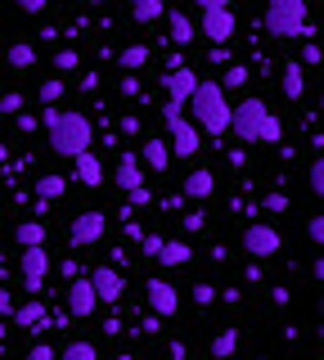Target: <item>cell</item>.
I'll return each mask as SVG.
<instances>
[{
	"label": "cell",
	"mask_w": 324,
	"mask_h": 360,
	"mask_svg": "<svg viewBox=\"0 0 324 360\" xmlns=\"http://www.w3.org/2000/svg\"><path fill=\"white\" fill-rule=\"evenodd\" d=\"M41 122H46V131H50L54 158H68L72 162L82 149H91V117H86V112H59L54 104H46Z\"/></svg>",
	"instance_id": "6da1fadb"
},
{
	"label": "cell",
	"mask_w": 324,
	"mask_h": 360,
	"mask_svg": "<svg viewBox=\"0 0 324 360\" xmlns=\"http://www.w3.org/2000/svg\"><path fill=\"white\" fill-rule=\"evenodd\" d=\"M185 108L194 112L198 131H207V135L230 131V99H226V90H221V82H198L194 95L185 99Z\"/></svg>",
	"instance_id": "7a4b0ae2"
},
{
	"label": "cell",
	"mask_w": 324,
	"mask_h": 360,
	"mask_svg": "<svg viewBox=\"0 0 324 360\" xmlns=\"http://www.w3.org/2000/svg\"><path fill=\"white\" fill-rule=\"evenodd\" d=\"M266 117H271V108H266V99H257V95L230 108V127H234V135H239L243 144H257V135H261Z\"/></svg>",
	"instance_id": "3957f363"
},
{
	"label": "cell",
	"mask_w": 324,
	"mask_h": 360,
	"mask_svg": "<svg viewBox=\"0 0 324 360\" xmlns=\"http://www.w3.org/2000/svg\"><path fill=\"white\" fill-rule=\"evenodd\" d=\"M198 27H203V37L212 45H226L234 37V9L230 5H207L198 9Z\"/></svg>",
	"instance_id": "277c9868"
},
{
	"label": "cell",
	"mask_w": 324,
	"mask_h": 360,
	"mask_svg": "<svg viewBox=\"0 0 324 360\" xmlns=\"http://www.w3.org/2000/svg\"><path fill=\"white\" fill-rule=\"evenodd\" d=\"M279 248H284V239H279V230H275V225H266V221H252L248 230H243V252H252L257 262L275 257Z\"/></svg>",
	"instance_id": "5b68a950"
},
{
	"label": "cell",
	"mask_w": 324,
	"mask_h": 360,
	"mask_svg": "<svg viewBox=\"0 0 324 360\" xmlns=\"http://www.w3.org/2000/svg\"><path fill=\"white\" fill-rule=\"evenodd\" d=\"M104 230H108V217H104V212H77L68 239H72V248H95L99 239H104Z\"/></svg>",
	"instance_id": "8992f818"
},
{
	"label": "cell",
	"mask_w": 324,
	"mask_h": 360,
	"mask_svg": "<svg viewBox=\"0 0 324 360\" xmlns=\"http://www.w3.org/2000/svg\"><path fill=\"white\" fill-rule=\"evenodd\" d=\"M266 32H271V37H284V41L316 37V27L306 22V14H284V9H266Z\"/></svg>",
	"instance_id": "52a82bcc"
},
{
	"label": "cell",
	"mask_w": 324,
	"mask_h": 360,
	"mask_svg": "<svg viewBox=\"0 0 324 360\" xmlns=\"http://www.w3.org/2000/svg\"><path fill=\"white\" fill-rule=\"evenodd\" d=\"M91 284H95L99 307H113V302H122V292H127V279H122L117 266H99V270H91Z\"/></svg>",
	"instance_id": "ba28073f"
},
{
	"label": "cell",
	"mask_w": 324,
	"mask_h": 360,
	"mask_svg": "<svg viewBox=\"0 0 324 360\" xmlns=\"http://www.w3.org/2000/svg\"><path fill=\"white\" fill-rule=\"evenodd\" d=\"M144 292H149V311L162 315V320H171L176 307H181V292H176V284H167V279H149Z\"/></svg>",
	"instance_id": "9c48e42d"
},
{
	"label": "cell",
	"mask_w": 324,
	"mask_h": 360,
	"mask_svg": "<svg viewBox=\"0 0 324 360\" xmlns=\"http://www.w3.org/2000/svg\"><path fill=\"white\" fill-rule=\"evenodd\" d=\"M167 131H171V153H176V158H194V153H198V127L185 117V112L167 122Z\"/></svg>",
	"instance_id": "30bf717a"
},
{
	"label": "cell",
	"mask_w": 324,
	"mask_h": 360,
	"mask_svg": "<svg viewBox=\"0 0 324 360\" xmlns=\"http://www.w3.org/2000/svg\"><path fill=\"white\" fill-rule=\"evenodd\" d=\"M99 307V297H95V284L91 279H82L77 275L72 284H68V315H77V320H86V315H95Z\"/></svg>",
	"instance_id": "8fae6325"
},
{
	"label": "cell",
	"mask_w": 324,
	"mask_h": 360,
	"mask_svg": "<svg viewBox=\"0 0 324 360\" xmlns=\"http://www.w3.org/2000/svg\"><path fill=\"white\" fill-rule=\"evenodd\" d=\"M9 320L27 333H46V302H23V307L9 311Z\"/></svg>",
	"instance_id": "7c38bea8"
},
{
	"label": "cell",
	"mask_w": 324,
	"mask_h": 360,
	"mask_svg": "<svg viewBox=\"0 0 324 360\" xmlns=\"http://www.w3.org/2000/svg\"><path fill=\"white\" fill-rule=\"evenodd\" d=\"M46 270H50V252L41 243L18 252V275H23V279H46Z\"/></svg>",
	"instance_id": "4fadbf2b"
},
{
	"label": "cell",
	"mask_w": 324,
	"mask_h": 360,
	"mask_svg": "<svg viewBox=\"0 0 324 360\" xmlns=\"http://www.w3.org/2000/svg\"><path fill=\"white\" fill-rule=\"evenodd\" d=\"M72 162H77V180H82L86 189H99V185H104V162H99L91 149H82Z\"/></svg>",
	"instance_id": "5bb4252c"
},
{
	"label": "cell",
	"mask_w": 324,
	"mask_h": 360,
	"mask_svg": "<svg viewBox=\"0 0 324 360\" xmlns=\"http://www.w3.org/2000/svg\"><path fill=\"white\" fill-rule=\"evenodd\" d=\"M194 86H198V72H189V68H171V72H167V95L181 99V104L194 95Z\"/></svg>",
	"instance_id": "9a60e30c"
},
{
	"label": "cell",
	"mask_w": 324,
	"mask_h": 360,
	"mask_svg": "<svg viewBox=\"0 0 324 360\" xmlns=\"http://www.w3.org/2000/svg\"><path fill=\"white\" fill-rule=\"evenodd\" d=\"M167 32H171V41H176V45H194V41H198L194 18H189L185 9H171V14H167Z\"/></svg>",
	"instance_id": "2e32d148"
},
{
	"label": "cell",
	"mask_w": 324,
	"mask_h": 360,
	"mask_svg": "<svg viewBox=\"0 0 324 360\" xmlns=\"http://www.w3.org/2000/svg\"><path fill=\"white\" fill-rule=\"evenodd\" d=\"M212 189H216V176H212L207 167H198V172H189V176H185L181 194H185V198H207Z\"/></svg>",
	"instance_id": "e0dca14e"
},
{
	"label": "cell",
	"mask_w": 324,
	"mask_h": 360,
	"mask_svg": "<svg viewBox=\"0 0 324 360\" xmlns=\"http://www.w3.org/2000/svg\"><path fill=\"white\" fill-rule=\"evenodd\" d=\"M117 185H122V194L136 189V185H144V172H140V158L136 153H122L117 158Z\"/></svg>",
	"instance_id": "ac0fdd59"
},
{
	"label": "cell",
	"mask_w": 324,
	"mask_h": 360,
	"mask_svg": "<svg viewBox=\"0 0 324 360\" xmlns=\"http://www.w3.org/2000/svg\"><path fill=\"white\" fill-rule=\"evenodd\" d=\"M140 162H144V167H153V172H167V167H171V149H167L162 140H144Z\"/></svg>",
	"instance_id": "d6986e66"
},
{
	"label": "cell",
	"mask_w": 324,
	"mask_h": 360,
	"mask_svg": "<svg viewBox=\"0 0 324 360\" xmlns=\"http://www.w3.org/2000/svg\"><path fill=\"white\" fill-rule=\"evenodd\" d=\"M189 243L185 239H162V248H158V257H153V262H162V266H185L189 262Z\"/></svg>",
	"instance_id": "ffe728a7"
},
{
	"label": "cell",
	"mask_w": 324,
	"mask_h": 360,
	"mask_svg": "<svg viewBox=\"0 0 324 360\" xmlns=\"http://www.w3.org/2000/svg\"><path fill=\"white\" fill-rule=\"evenodd\" d=\"M279 86H284L288 99H302V95H306V68H302V63H288L284 77H279Z\"/></svg>",
	"instance_id": "44dd1931"
},
{
	"label": "cell",
	"mask_w": 324,
	"mask_h": 360,
	"mask_svg": "<svg viewBox=\"0 0 324 360\" xmlns=\"http://www.w3.org/2000/svg\"><path fill=\"white\" fill-rule=\"evenodd\" d=\"M14 243H18V248H37V243H46V221H18Z\"/></svg>",
	"instance_id": "7402d4cb"
},
{
	"label": "cell",
	"mask_w": 324,
	"mask_h": 360,
	"mask_svg": "<svg viewBox=\"0 0 324 360\" xmlns=\"http://www.w3.org/2000/svg\"><path fill=\"white\" fill-rule=\"evenodd\" d=\"M5 63L14 68V72H18V68H32V63H37V50H32L27 41H14V45L5 50Z\"/></svg>",
	"instance_id": "603a6c76"
},
{
	"label": "cell",
	"mask_w": 324,
	"mask_h": 360,
	"mask_svg": "<svg viewBox=\"0 0 324 360\" xmlns=\"http://www.w3.org/2000/svg\"><path fill=\"white\" fill-rule=\"evenodd\" d=\"M117 59H122V68H127V72H140V68L153 59V50H149V45H127Z\"/></svg>",
	"instance_id": "cb8c5ba5"
},
{
	"label": "cell",
	"mask_w": 324,
	"mask_h": 360,
	"mask_svg": "<svg viewBox=\"0 0 324 360\" xmlns=\"http://www.w3.org/2000/svg\"><path fill=\"white\" fill-rule=\"evenodd\" d=\"M131 18H136V22L162 18V0H131Z\"/></svg>",
	"instance_id": "d4e9b609"
},
{
	"label": "cell",
	"mask_w": 324,
	"mask_h": 360,
	"mask_svg": "<svg viewBox=\"0 0 324 360\" xmlns=\"http://www.w3.org/2000/svg\"><path fill=\"white\" fill-rule=\"evenodd\" d=\"M234 347H239V329H234V324L212 338V356H234Z\"/></svg>",
	"instance_id": "484cf974"
},
{
	"label": "cell",
	"mask_w": 324,
	"mask_h": 360,
	"mask_svg": "<svg viewBox=\"0 0 324 360\" xmlns=\"http://www.w3.org/2000/svg\"><path fill=\"white\" fill-rule=\"evenodd\" d=\"M63 189H68V180H63V176H41L37 180V198H63Z\"/></svg>",
	"instance_id": "4316f807"
},
{
	"label": "cell",
	"mask_w": 324,
	"mask_h": 360,
	"mask_svg": "<svg viewBox=\"0 0 324 360\" xmlns=\"http://www.w3.org/2000/svg\"><path fill=\"white\" fill-rule=\"evenodd\" d=\"M248 82V68L243 63H226V72H221V90H239Z\"/></svg>",
	"instance_id": "83f0119b"
},
{
	"label": "cell",
	"mask_w": 324,
	"mask_h": 360,
	"mask_svg": "<svg viewBox=\"0 0 324 360\" xmlns=\"http://www.w3.org/2000/svg\"><path fill=\"white\" fill-rule=\"evenodd\" d=\"M95 356H99L95 342H68L63 347V360H95Z\"/></svg>",
	"instance_id": "f1b7e54d"
},
{
	"label": "cell",
	"mask_w": 324,
	"mask_h": 360,
	"mask_svg": "<svg viewBox=\"0 0 324 360\" xmlns=\"http://www.w3.org/2000/svg\"><path fill=\"white\" fill-rule=\"evenodd\" d=\"M284 140V127H279V117L271 112V117H266V127H261V135H257V144H279Z\"/></svg>",
	"instance_id": "f546056e"
},
{
	"label": "cell",
	"mask_w": 324,
	"mask_h": 360,
	"mask_svg": "<svg viewBox=\"0 0 324 360\" xmlns=\"http://www.w3.org/2000/svg\"><path fill=\"white\" fill-rule=\"evenodd\" d=\"M77 68H82V54H77V50H59V54H54V72H77Z\"/></svg>",
	"instance_id": "4dcf8cb0"
},
{
	"label": "cell",
	"mask_w": 324,
	"mask_h": 360,
	"mask_svg": "<svg viewBox=\"0 0 324 360\" xmlns=\"http://www.w3.org/2000/svg\"><path fill=\"white\" fill-rule=\"evenodd\" d=\"M59 99H63V82H59V77L41 82V104H59Z\"/></svg>",
	"instance_id": "1f68e13d"
},
{
	"label": "cell",
	"mask_w": 324,
	"mask_h": 360,
	"mask_svg": "<svg viewBox=\"0 0 324 360\" xmlns=\"http://www.w3.org/2000/svg\"><path fill=\"white\" fill-rule=\"evenodd\" d=\"M203 225H207V212H203V207H198V212H185V217H181V230H185V234H198Z\"/></svg>",
	"instance_id": "d6a6232c"
},
{
	"label": "cell",
	"mask_w": 324,
	"mask_h": 360,
	"mask_svg": "<svg viewBox=\"0 0 324 360\" xmlns=\"http://www.w3.org/2000/svg\"><path fill=\"white\" fill-rule=\"evenodd\" d=\"M306 185H311V194H324V162H320V158L311 162V172H306Z\"/></svg>",
	"instance_id": "836d02e7"
},
{
	"label": "cell",
	"mask_w": 324,
	"mask_h": 360,
	"mask_svg": "<svg viewBox=\"0 0 324 360\" xmlns=\"http://www.w3.org/2000/svg\"><path fill=\"white\" fill-rule=\"evenodd\" d=\"M266 9H284V14H306V0H266Z\"/></svg>",
	"instance_id": "e575fe53"
},
{
	"label": "cell",
	"mask_w": 324,
	"mask_h": 360,
	"mask_svg": "<svg viewBox=\"0 0 324 360\" xmlns=\"http://www.w3.org/2000/svg\"><path fill=\"white\" fill-rule=\"evenodd\" d=\"M158 248H162V234H149V230L140 234V252L144 257H158Z\"/></svg>",
	"instance_id": "d590c367"
},
{
	"label": "cell",
	"mask_w": 324,
	"mask_h": 360,
	"mask_svg": "<svg viewBox=\"0 0 324 360\" xmlns=\"http://www.w3.org/2000/svg\"><path fill=\"white\" fill-rule=\"evenodd\" d=\"M261 207L279 217V212H288V194H279V189H275V194H266V202H261Z\"/></svg>",
	"instance_id": "8d00e7d4"
},
{
	"label": "cell",
	"mask_w": 324,
	"mask_h": 360,
	"mask_svg": "<svg viewBox=\"0 0 324 360\" xmlns=\"http://www.w3.org/2000/svg\"><path fill=\"white\" fill-rule=\"evenodd\" d=\"M306 239L316 243V248L324 243V221H320V217H306Z\"/></svg>",
	"instance_id": "74e56055"
},
{
	"label": "cell",
	"mask_w": 324,
	"mask_h": 360,
	"mask_svg": "<svg viewBox=\"0 0 324 360\" xmlns=\"http://www.w3.org/2000/svg\"><path fill=\"white\" fill-rule=\"evenodd\" d=\"M194 302H198V307H212V302H216V288H212V284H194Z\"/></svg>",
	"instance_id": "f35d334b"
},
{
	"label": "cell",
	"mask_w": 324,
	"mask_h": 360,
	"mask_svg": "<svg viewBox=\"0 0 324 360\" xmlns=\"http://www.w3.org/2000/svg\"><path fill=\"white\" fill-rule=\"evenodd\" d=\"M316 63H320V45L306 37V50H302V68H316Z\"/></svg>",
	"instance_id": "ab89813d"
},
{
	"label": "cell",
	"mask_w": 324,
	"mask_h": 360,
	"mask_svg": "<svg viewBox=\"0 0 324 360\" xmlns=\"http://www.w3.org/2000/svg\"><path fill=\"white\" fill-rule=\"evenodd\" d=\"M0 112H23V95H18V90L5 95V99H0Z\"/></svg>",
	"instance_id": "60d3db41"
},
{
	"label": "cell",
	"mask_w": 324,
	"mask_h": 360,
	"mask_svg": "<svg viewBox=\"0 0 324 360\" xmlns=\"http://www.w3.org/2000/svg\"><path fill=\"white\" fill-rule=\"evenodd\" d=\"M18 9H23V14H46L50 0H18Z\"/></svg>",
	"instance_id": "b9f144b4"
},
{
	"label": "cell",
	"mask_w": 324,
	"mask_h": 360,
	"mask_svg": "<svg viewBox=\"0 0 324 360\" xmlns=\"http://www.w3.org/2000/svg\"><path fill=\"white\" fill-rule=\"evenodd\" d=\"M122 95H140V77L136 72H122Z\"/></svg>",
	"instance_id": "7bdbcfd3"
},
{
	"label": "cell",
	"mask_w": 324,
	"mask_h": 360,
	"mask_svg": "<svg viewBox=\"0 0 324 360\" xmlns=\"http://www.w3.org/2000/svg\"><path fill=\"white\" fill-rule=\"evenodd\" d=\"M14 122H18V131H27V135H32V131H37V127H41V122H37V117H32V112H14Z\"/></svg>",
	"instance_id": "ee69618b"
},
{
	"label": "cell",
	"mask_w": 324,
	"mask_h": 360,
	"mask_svg": "<svg viewBox=\"0 0 324 360\" xmlns=\"http://www.w3.org/2000/svg\"><path fill=\"white\" fill-rule=\"evenodd\" d=\"M140 329H144V333H158V329H162V315H153V311H149V315L140 320Z\"/></svg>",
	"instance_id": "f6af8a7d"
},
{
	"label": "cell",
	"mask_w": 324,
	"mask_h": 360,
	"mask_svg": "<svg viewBox=\"0 0 324 360\" xmlns=\"http://www.w3.org/2000/svg\"><path fill=\"white\" fill-rule=\"evenodd\" d=\"M181 112H185V104H181V99H167V108H162V122H171V117H181Z\"/></svg>",
	"instance_id": "bcb514c9"
},
{
	"label": "cell",
	"mask_w": 324,
	"mask_h": 360,
	"mask_svg": "<svg viewBox=\"0 0 324 360\" xmlns=\"http://www.w3.org/2000/svg\"><path fill=\"white\" fill-rule=\"evenodd\" d=\"M122 135H140V117H136V112H127V117H122Z\"/></svg>",
	"instance_id": "7dc6e473"
},
{
	"label": "cell",
	"mask_w": 324,
	"mask_h": 360,
	"mask_svg": "<svg viewBox=\"0 0 324 360\" xmlns=\"http://www.w3.org/2000/svg\"><path fill=\"white\" fill-rule=\"evenodd\" d=\"M122 225H127V239H131V243H140V234H144V225H140V221H131V217H127V221H122Z\"/></svg>",
	"instance_id": "c3c4849f"
},
{
	"label": "cell",
	"mask_w": 324,
	"mask_h": 360,
	"mask_svg": "<svg viewBox=\"0 0 324 360\" xmlns=\"http://www.w3.org/2000/svg\"><path fill=\"white\" fill-rule=\"evenodd\" d=\"M27 356H32V360H54V347H46V342H37V347H32Z\"/></svg>",
	"instance_id": "681fc988"
},
{
	"label": "cell",
	"mask_w": 324,
	"mask_h": 360,
	"mask_svg": "<svg viewBox=\"0 0 324 360\" xmlns=\"http://www.w3.org/2000/svg\"><path fill=\"white\" fill-rule=\"evenodd\" d=\"M14 307H18V302H14V292H9V288H0V315H9Z\"/></svg>",
	"instance_id": "f907efd6"
},
{
	"label": "cell",
	"mask_w": 324,
	"mask_h": 360,
	"mask_svg": "<svg viewBox=\"0 0 324 360\" xmlns=\"http://www.w3.org/2000/svg\"><path fill=\"white\" fill-rule=\"evenodd\" d=\"M271 302H275V307H288V302H293V292H288V288H271Z\"/></svg>",
	"instance_id": "816d5d0a"
},
{
	"label": "cell",
	"mask_w": 324,
	"mask_h": 360,
	"mask_svg": "<svg viewBox=\"0 0 324 360\" xmlns=\"http://www.w3.org/2000/svg\"><path fill=\"white\" fill-rule=\"evenodd\" d=\"M181 202H185V194H171V198H162V207L167 212H181Z\"/></svg>",
	"instance_id": "f5cc1de1"
},
{
	"label": "cell",
	"mask_w": 324,
	"mask_h": 360,
	"mask_svg": "<svg viewBox=\"0 0 324 360\" xmlns=\"http://www.w3.org/2000/svg\"><path fill=\"white\" fill-rule=\"evenodd\" d=\"M63 275L77 279V275H82V262H72V257H68V262H63Z\"/></svg>",
	"instance_id": "db71d44e"
},
{
	"label": "cell",
	"mask_w": 324,
	"mask_h": 360,
	"mask_svg": "<svg viewBox=\"0 0 324 360\" xmlns=\"http://www.w3.org/2000/svg\"><path fill=\"white\" fill-rule=\"evenodd\" d=\"M95 86H99V72H86V77H82V90H86V95H91Z\"/></svg>",
	"instance_id": "11a10c76"
},
{
	"label": "cell",
	"mask_w": 324,
	"mask_h": 360,
	"mask_svg": "<svg viewBox=\"0 0 324 360\" xmlns=\"http://www.w3.org/2000/svg\"><path fill=\"white\" fill-rule=\"evenodd\" d=\"M198 9H207V5H230V0H194Z\"/></svg>",
	"instance_id": "9f6ffc18"
},
{
	"label": "cell",
	"mask_w": 324,
	"mask_h": 360,
	"mask_svg": "<svg viewBox=\"0 0 324 360\" xmlns=\"http://www.w3.org/2000/svg\"><path fill=\"white\" fill-rule=\"evenodd\" d=\"M5 162H9V144L0 140V167H5Z\"/></svg>",
	"instance_id": "6f0895ef"
},
{
	"label": "cell",
	"mask_w": 324,
	"mask_h": 360,
	"mask_svg": "<svg viewBox=\"0 0 324 360\" xmlns=\"http://www.w3.org/2000/svg\"><path fill=\"white\" fill-rule=\"evenodd\" d=\"M0 342H5V324H0Z\"/></svg>",
	"instance_id": "680465c9"
},
{
	"label": "cell",
	"mask_w": 324,
	"mask_h": 360,
	"mask_svg": "<svg viewBox=\"0 0 324 360\" xmlns=\"http://www.w3.org/2000/svg\"><path fill=\"white\" fill-rule=\"evenodd\" d=\"M91 5H108V0H91Z\"/></svg>",
	"instance_id": "91938a15"
}]
</instances>
